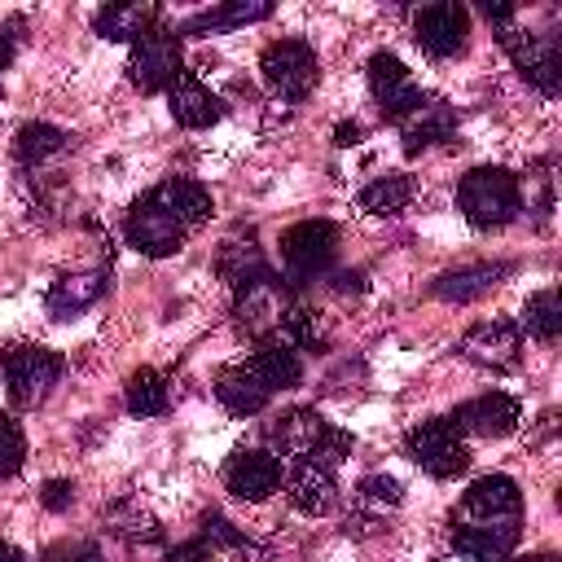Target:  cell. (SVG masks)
I'll use <instances>...</instances> for the list:
<instances>
[{"label": "cell", "mask_w": 562, "mask_h": 562, "mask_svg": "<svg viewBox=\"0 0 562 562\" xmlns=\"http://www.w3.org/2000/svg\"><path fill=\"white\" fill-rule=\"evenodd\" d=\"M522 536V492L509 474L474 479L452 509V549L465 562H501Z\"/></svg>", "instance_id": "cell-1"}, {"label": "cell", "mask_w": 562, "mask_h": 562, "mask_svg": "<svg viewBox=\"0 0 562 562\" xmlns=\"http://www.w3.org/2000/svg\"><path fill=\"white\" fill-rule=\"evenodd\" d=\"M211 215V189L189 176H171L132 202L123 220V237L145 259H167L184 246V237Z\"/></svg>", "instance_id": "cell-2"}, {"label": "cell", "mask_w": 562, "mask_h": 562, "mask_svg": "<svg viewBox=\"0 0 562 562\" xmlns=\"http://www.w3.org/2000/svg\"><path fill=\"white\" fill-rule=\"evenodd\" d=\"M263 443H268L272 457L321 461L329 470H338V461L351 457V435L329 426L316 408H285L281 417H272L263 426Z\"/></svg>", "instance_id": "cell-3"}, {"label": "cell", "mask_w": 562, "mask_h": 562, "mask_svg": "<svg viewBox=\"0 0 562 562\" xmlns=\"http://www.w3.org/2000/svg\"><path fill=\"white\" fill-rule=\"evenodd\" d=\"M457 206L474 228H505L522 211V184L509 167H470L457 180Z\"/></svg>", "instance_id": "cell-4"}, {"label": "cell", "mask_w": 562, "mask_h": 562, "mask_svg": "<svg viewBox=\"0 0 562 562\" xmlns=\"http://www.w3.org/2000/svg\"><path fill=\"white\" fill-rule=\"evenodd\" d=\"M501 31V48L509 53L514 70L544 97H553L562 88V35L558 26L549 31H536V26H522V13H514Z\"/></svg>", "instance_id": "cell-5"}, {"label": "cell", "mask_w": 562, "mask_h": 562, "mask_svg": "<svg viewBox=\"0 0 562 562\" xmlns=\"http://www.w3.org/2000/svg\"><path fill=\"white\" fill-rule=\"evenodd\" d=\"M338 255V224L329 220H299L281 233V281L303 290L334 268Z\"/></svg>", "instance_id": "cell-6"}, {"label": "cell", "mask_w": 562, "mask_h": 562, "mask_svg": "<svg viewBox=\"0 0 562 562\" xmlns=\"http://www.w3.org/2000/svg\"><path fill=\"white\" fill-rule=\"evenodd\" d=\"M66 360L40 342H13L0 351V373H4V391L13 408H35L48 400V391L57 386Z\"/></svg>", "instance_id": "cell-7"}, {"label": "cell", "mask_w": 562, "mask_h": 562, "mask_svg": "<svg viewBox=\"0 0 562 562\" xmlns=\"http://www.w3.org/2000/svg\"><path fill=\"white\" fill-rule=\"evenodd\" d=\"M233 294H237V299H233V316H237V325H241L250 338H259V342H277L281 316H285L290 303H294V294H290V285L281 281V272L268 268L263 277L237 285Z\"/></svg>", "instance_id": "cell-8"}, {"label": "cell", "mask_w": 562, "mask_h": 562, "mask_svg": "<svg viewBox=\"0 0 562 562\" xmlns=\"http://www.w3.org/2000/svg\"><path fill=\"white\" fill-rule=\"evenodd\" d=\"M404 452L413 465H422L430 479H457L470 465V448L461 439V430L452 426V417H430L417 422L404 435Z\"/></svg>", "instance_id": "cell-9"}, {"label": "cell", "mask_w": 562, "mask_h": 562, "mask_svg": "<svg viewBox=\"0 0 562 562\" xmlns=\"http://www.w3.org/2000/svg\"><path fill=\"white\" fill-rule=\"evenodd\" d=\"M259 70H263V83L285 97V101H303L312 88H316V75H321V61H316V48L299 35L290 40H272L263 53H259Z\"/></svg>", "instance_id": "cell-10"}, {"label": "cell", "mask_w": 562, "mask_h": 562, "mask_svg": "<svg viewBox=\"0 0 562 562\" xmlns=\"http://www.w3.org/2000/svg\"><path fill=\"white\" fill-rule=\"evenodd\" d=\"M364 70H369V92H373V101H378V114H382L386 123H408L417 110L430 105V97L417 88V79L408 75V66H404L395 53L378 48Z\"/></svg>", "instance_id": "cell-11"}, {"label": "cell", "mask_w": 562, "mask_h": 562, "mask_svg": "<svg viewBox=\"0 0 562 562\" xmlns=\"http://www.w3.org/2000/svg\"><path fill=\"white\" fill-rule=\"evenodd\" d=\"M465 35H470V9L465 4L443 0V4H422L413 13V40L435 61L461 57L465 53Z\"/></svg>", "instance_id": "cell-12"}, {"label": "cell", "mask_w": 562, "mask_h": 562, "mask_svg": "<svg viewBox=\"0 0 562 562\" xmlns=\"http://www.w3.org/2000/svg\"><path fill=\"white\" fill-rule=\"evenodd\" d=\"M176 75H180V35L167 31V26L145 31V35L132 44L127 79H132L140 92H158V88H171Z\"/></svg>", "instance_id": "cell-13"}, {"label": "cell", "mask_w": 562, "mask_h": 562, "mask_svg": "<svg viewBox=\"0 0 562 562\" xmlns=\"http://www.w3.org/2000/svg\"><path fill=\"white\" fill-rule=\"evenodd\" d=\"M461 356L483 364V369H518V356H522V329L514 321H479L461 334Z\"/></svg>", "instance_id": "cell-14"}, {"label": "cell", "mask_w": 562, "mask_h": 562, "mask_svg": "<svg viewBox=\"0 0 562 562\" xmlns=\"http://www.w3.org/2000/svg\"><path fill=\"white\" fill-rule=\"evenodd\" d=\"M224 487L237 501H268L281 487V457L268 448H237L224 461Z\"/></svg>", "instance_id": "cell-15"}, {"label": "cell", "mask_w": 562, "mask_h": 562, "mask_svg": "<svg viewBox=\"0 0 562 562\" xmlns=\"http://www.w3.org/2000/svg\"><path fill=\"white\" fill-rule=\"evenodd\" d=\"M522 417V404L509 395V391H483L474 400H465L457 413H452V426L461 435H483V439H501L518 426Z\"/></svg>", "instance_id": "cell-16"}, {"label": "cell", "mask_w": 562, "mask_h": 562, "mask_svg": "<svg viewBox=\"0 0 562 562\" xmlns=\"http://www.w3.org/2000/svg\"><path fill=\"white\" fill-rule=\"evenodd\" d=\"M167 110H171V119L180 123V127H189V132H198V127H211V123H220V114H224V101L193 75V70H180L176 79H171V88H167Z\"/></svg>", "instance_id": "cell-17"}, {"label": "cell", "mask_w": 562, "mask_h": 562, "mask_svg": "<svg viewBox=\"0 0 562 562\" xmlns=\"http://www.w3.org/2000/svg\"><path fill=\"white\" fill-rule=\"evenodd\" d=\"M285 487H290V505H294L299 514L321 518V514H329V509L338 505V479H334V470L321 465V461H294Z\"/></svg>", "instance_id": "cell-18"}, {"label": "cell", "mask_w": 562, "mask_h": 562, "mask_svg": "<svg viewBox=\"0 0 562 562\" xmlns=\"http://www.w3.org/2000/svg\"><path fill=\"white\" fill-rule=\"evenodd\" d=\"M215 400H220L233 417H255V413L268 408L272 391H268V382H263L246 360H237V364H224V369H220V378H215Z\"/></svg>", "instance_id": "cell-19"}, {"label": "cell", "mask_w": 562, "mask_h": 562, "mask_svg": "<svg viewBox=\"0 0 562 562\" xmlns=\"http://www.w3.org/2000/svg\"><path fill=\"white\" fill-rule=\"evenodd\" d=\"M110 290V272L97 268V272H75V277H57L53 290L44 294V307L53 321H75L79 312H88L101 294Z\"/></svg>", "instance_id": "cell-20"}, {"label": "cell", "mask_w": 562, "mask_h": 562, "mask_svg": "<svg viewBox=\"0 0 562 562\" xmlns=\"http://www.w3.org/2000/svg\"><path fill=\"white\" fill-rule=\"evenodd\" d=\"M505 277H509V263H465V268L439 272L430 281V294L443 299V303H474L487 290H496Z\"/></svg>", "instance_id": "cell-21"}, {"label": "cell", "mask_w": 562, "mask_h": 562, "mask_svg": "<svg viewBox=\"0 0 562 562\" xmlns=\"http://www.w3.org/2000/svg\"><path fill=\"white\" fill-rule=\"evenodd\" d=\"M272 13L268 0H228V4H215V9H202L193 18H184L176 26V35H220V31H233V26H246V22H263Z\"/></svg>", "instance_id": "cell-22"}, {"label": "cell", "mask_w": 562, "mask_h": 562, "mask_svg": "<svg viewBox=\"0 0 562 562\" xmlns=\"http://www.w3.org/2000/svg\"><path fill=\"white\" fill-rule=\"evenodd\" d=\"M154 26H158V4H140V0H132V4H105L92 18V31L101 40H114V44H136Z\"/></svg>", "instance_id": "cell-23"}, {"label": "cell", "mask_w": 562, "mask_h": 562, "mask_svg": "<svg viewBox=\"0 0 562 562\" xmlns=\"http://www.w3.org/2000/svg\"><path fill=\"white\" fill-rule=\"evenodd\" d=\"M452 132H457L452 105H448V101H430L426 110H417V114L404 123V149H408V154H422V149H430V145H439V140H452Z\"/></svg>", "instance_id": "cell-24"}, {"label": "cell", "mask_w": 562, "mask_h": 562, "mask_svg": "<svg viewBox=\"0 0 562 562\" xmlns=\"http://www.w3.org/2000/svg\"><path fill=\"white\" fill-rule=\"evenodd\" d=\"M408 202H413V176L404 171H386L360 189V206L369 215H400Z\"/></svg>", "instance_id": "cell-25"}, {"label": "cell", "mask_w": 562, "mask_h": 562, "mask_svg": "<svg viewBox=\"0 0 562 562\" xmlns=\"http://www.w3.org/2000/svg\"><path fill=\"white\" fill-rule=\"evenodd\" d=\"M66 145H70V132H61V127H53V123H22L18 136H13V154H18L22 167L44 162V158L61 154Z\"/></svg>", "instance_id": "cell-26"}, {"label": "cell", "mask_w": 562, "mask_h": 562, "mask_svg": "<svg viewBox=\"0 0 562 562\" xmlns=\"http://www.w3.org/2000/svg\"><path fill=\"white\" fill-rule=\"evenodd\" d=\"M167 404H171V391L158 369H136L127 378V413L132 417H162Z\"/></svg>", "instance_id": "cell-27"}, {"label": "cell", "mask_w": 562, "mask_h": 562, "mask_svg": "<svg viewBox=\"0 0 562 562\" xmlns=\"http://www.w3.org/2000/svg\"><path fill=\"white\" fill-rule=\"evenodd\" d=\"M518 329H527V334L540 338V342H558V334H562L558 290H540V294H531L527 307H522V325H518Z\"/></svg>", "instance_id": "cell-28"}, {"label": "cell", "mask_w": 562, "mask_h": 562, "mask_svg": "<svg viewBox=\"0 0 562 562\" xmlns=\"http://www.w3.org/2000/svg\"><path fill=\"white\" fill-rule=\"evenodd\" d=\"M268 272V259L259 255V246H241V241H228L224 250H220V277L237 290V285H246V281H255V277H263Z\"/></svg>", "instance_id": "cell-29"}, {"label": "cell", "mask_w": 562, "mask_h": 562, "mask_svg": "<svg viewBox=\"0 0 562 562\" xmlns=\"http://www.w3.org/2000/svg\"><path fill=\"white\" fill-rule=\"evenodd\" d=\"M202 540L220 553V549H228V553H241V558H259V549L250 544V536L246 531H237L224 514H206L202 518Z\"/></svg>", "instance_id": "cell-30"}, {"label": "cell", "mask_w": 562, "mask_h": 562, "mask_svg": "<svg viewBox=\"0 0 562 562\" xmlns=\"http://www.w3.org/2000/svg\"><path fill=\"white\" fill-rule=\"evenodd\" d=\"M26 465V435L13 413H0V479H13Z\"/></svg>", "instance_id": "cell-31"}, {"label": "cell", "mask_w": 562, "mask_h": 562, "mask_svg": "<svg viewBox=\"0 0 562 562\" xmlns=\"http://www.w3.org/2000/svg\"><path fill=\"white\" fill-rule=\"evenodd\" d=\"M356 501L369 509H391V505H400V483L391 474H369V479H360Z\"/></svg>", "instance_id": "cell-32"}, {"label": "cell", "mask_w": 562, "mask_h": 562, "mask_svg": "<svg viewBox=\"0 0 562 562\" xmlns=\"http://www.w3.org/2000/svg\"><path fill=\"white\" fill-rule=\"evenodd\" d=\"M40 562H105V558H101V549L92 540H61V544L44 549Z\"/></svg>", "instance_id": "cell-33"}, {"label": "cell", "mask_w": 562, "mask_h": 562, "mask_svg": "<svg viewBox=\"0 0 562 562\" xmlns=\"http://www.w3.org/2000/svg\"><path fill=\"white\" fill-rule=\"evenodd\" d=\"M40 501H44V509L66 514V509L75 505V483H66V479H48L44 492H40Z\"/></svg>", "instance_id": "cell-34"}, {"label": "cell", "mask_w": 562, "mask_h": 562, "mask_svg": "<svg viewBox=\"0 0 562 562\" xmlns=\"http://www.w3.org/2000/svg\"><path fill=\"white\" fill-rule=\"evenodd\" d=\"M167 562H215V549L198 536V540H184V544H176L171 553H167Z\"/></svg>", "instance_id": "cell-35"}, {"label": "cell", "mask_w": 562, "mask_h": 562, "mask_svg": "<svg viewBox=\"0 0 562 562\" xmlns=\"http://www.w3.org/2000/svg\"><path fill=\"white\" fill-rule=\"evenodd\" d=\"M360 140V123H338V132H334V145H356Z\"/></svg>", "instance_id": "cell-36"}, {"label": "cell", "mask_w": 562, "mask_h": 562, "mask_svg": "<svg viewBox=\"0 0 562 562\" xmlns=\"http://www.w3.org/2000/svg\"><path fill=\"white\" fill-rule=\"evenodd\" d=\"M501 562H562L558 553H527V558H501Z\"/></svg>", "instance_id": "cell-37"}, {"label": "cell", "mask_w": 562, "mask_h": 562, "mask_svg": "<svg viewBox=\"0 0 562 562\" xmlns=\"http://www.w3.org/2000/svg\"><path fill=\"white\" fill-rule=\"evenodd\" d=\"M0 562H26V553L13 549V544H0Z\"/></svg>", "instance_id": "cell-38"}]
</instances>
